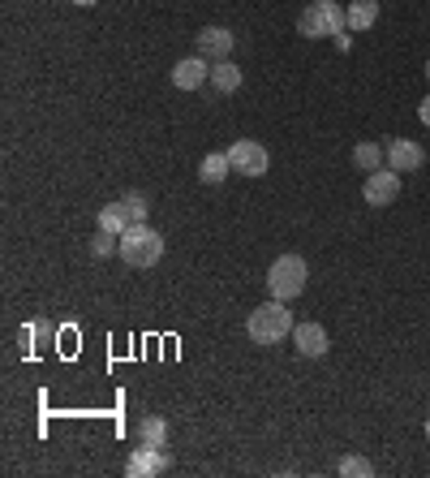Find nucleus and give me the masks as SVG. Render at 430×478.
<instances>
[{
    "instance_id": "obj_1",
    "label": "nucleus",
    "mask_w": 430,
    "mask_h": 478,
    "mask_svg": "<svg viewBox=\"0 0 430 478\" xmlns=\"http://www.w3.org/2000/svg\"><path fill=\"white\" fill-rule=\"evenodd\" d=\"M246 332L255 345H275V340H284L293 332V315H289V306L280 298L263 302L258 311H250V323H246Z\"/></svg>"
},
{
    "instance_id": "obj_2",
    "label": "nucleus",
    "mask_w": 430,
    "mask_h": 478,
    "mask_svg": "<svg viewBox=\"0 0 430 478\" xmlns=\"http://www.w3.org/2000/svg\"><path fill=\"white\" fill-rule=\"evenodd\" d=\"M349 26V9H340L336 0H314L310 9L297 18V35L301 40H327V35H340Z\"/></svg>"
},
{
    "instance_id": "obj_3",
    "label": "nucleus",
    "mask_w": 430,
    "mask_h": 478,
    "mask_svg": "<svg viewBox=\"0 0 430 478\" xmlns=\"http://www.w3.org/2000/svg\"><path fill=\"white\" fill-rule=\"evenodd\" d=\"M121 259L130 267H156L164 259V238H159L151 224H134L130 233H121Z\"/></svg>"
},
{
    "instance_id": "obj_4",
    "label": "nucleus",
    "mask_w": 430,
    "mask_h": 478,
    "mask_svg": "<svg viewBox=\"0 0 430 478\" xmlns=\"http://www.w3.org/2000/svg\"><path fill=\"white\" fill-rule=\"evenodd\" d=\"M306 280H310V267H306L301 255H280V259L272 263V272H267V293L280 302H289L306 289Z\"/></svg>"
},
{
    "instance_id": "obj_5",
    "label": "nucleus",
    "mask_w": 430,
    "mask_h": 478,
    "mask_svg": "<svg viewBox=\"0 0 430 478\" xmlns=\"http://www.w3.org/2000/svg\"><path fill=\"white\" fill-rule=\"evenodd\" d=\"M228 159H233V173L241 177H263L267 168H272V156H267V147L255 139H241L228 147Z\"/></svg>"
},
{
    "instance_id": "obj_6",
    "label": "nucleus",
    "mask_w": 430,
    "mask_h": 478,
    "mask_svg": "<svg viewBox=\"0 0 430 478\" xmlns=\"http://www.w3.org/2000/svg\"><path fill=\"white\" fill-rule=\"evenodd\" d=\"M396 194H400V173H396V168H374V173H366L362 199L371 203V207H391Z\"/></svg>"
},
{
    "instance_id": "obj_7",
    "label": "nucleus",
    "mask_w": 430,
    "mask_h": 478,
    "mask_svg": "<svg viewBox=\"0 0 430 478\" xmlns=\"http://www.w3.org/2000/svg\"><path fill=\"white\" fill-rule=\"evenodd\" d=\"M168 470V453L164 448H151V444H142V448H134L130 453V461H125V474L130 478H156Z\"/></svg>"
},
{
    "instance_id": "obj_8",
    "label": "nucleus",
    "mask_w": 430,
    "mask_h": 478,
    "mask_svg": "<svg viewBox=\"0 0 430 478\" xmlns=\"http://www.w3.org/2000/svg\"><path fill=\"white\" fill-rule=\"evenodd\" d=\"M422 164H426V151H422L417 142H409V139L388 142V168H396V173H417Z\"/></svg>"
},
{
    "instance_id": "obj_9",
    "label": "nucleus",
    "mask_w": 430,
    "mask_h": 478,
    "mask_svg": "<svg viewBox=\"0 0 430 478\" xmlns=\"http://www.w3.org/2000/svg\"><path fill=\"white\" fill-rule=\"evenodd\" d=\"M202 82H211V65H207V57H185L173 65V86H181V91H198Z\"/></svg>"
},
{
    "instance_id": "obj_10",
    "label": "nucleus",
    "mask_w": 430,
    "mask_h": 478,
    "mask_svg": "<svg viewBox=\"0 0 430 478\" xmlns=\"http://www.w3.org/2000/svg\"><path fill=\"white\" fill-rule=\"evenodd\" d=\"M293 345L301 358H323L332 340H327V328H323V323H301V328H293Z\"/></svg>"
},
{
    "instance_id": "obj_11",
    "label": "nucleus",
    "mask_w": 430,
    "mask_h": 478,
    "mask_svg": "<svg viewBox=\"0 0 430 478\" xmlns=\"http://www.w3.org/2000/svg\"><path fill=\"white\" fill-rule=\"evenodd\" d=\"M228 52H233V31L228 26H202L198 31V57L224 60Z\"/></svg>"
},
{
    "instance_id": "obj_12",
    "label": "nucleus",
    "mask_w": 430,
    "mask_h": 478,
    "mask_svg": "<svg viewBox=\"0 0 430 478\" xmlns=\"http://www.w3.org/2000/svg\"><path fill=\"white\" fill-rule=\"evenodd\" d=\"M99 229H108V233H130L134 229V212H130V203L121 199V203H108L103 212H99Z\"/></svg>"
},
{
    "instance_id": "obj_13",
    "label": "nucleus",
    "mask_w": 430,
    "mask_h": 478,
    "mask_svg": "<svg viewBox=\"0 0 430 478\" xmlns=\"http://www.w3.org/2000/svg\"><path fill=\"white\" fill-rule=\"evenodd\" d=\"M211 86L219 95H233L237 86H241V69H237L233 60H215L211 65Z\"/></svg>"
},
{
    "instance_id": "obj_14",
    "label": "nucleus",
    "mask_w": 430,
    "mask_h": 478,
    "mask_svg": "<svg viewBox=\"0 0 430 478\" xmlns=\"http://www.w3.org/2000/svg\"><path fill=\"white\" fill-rule=\"evenodd\" d=\"M228 173H233V159H228V151H211V156L202 159V168H198V177L207 181V185H219Z\"/></svg>"
},
{
    "instance_id": "obj_15",
    "label": "nucleus",
    "mask_w": 430,
    "mask_h": 478,
    "mask_svg": "<svg viewBox=\"0 0 430 478\" xmlns=\"http://www.w3.org/2000/svg\"><path fill=\"white\" fill-rule=\"evenodd\" d=\"M379 22V0H353L349 5V26L353 31H371Z\"/></svg>"
},
{
    "instance_id": "obj_16",
    "label": "nucleus",
    "mask_w": 430,
    "mask_h": 478,
    "mask_svg": "<svg viewBox=\"0 0 430 478\" xmlns=\"http://www.w3.org/2000/svg\"><path fill=\"white\" fill-rule=\"evenodd\" d=\"M383 156H388V151H383L379 142H357V147H353V164H357L362 173H374V168H383Z\"/></svg>"
},
{
    "instance_id": "obj_17",
    "label": "nucleus",
    "mask_w": 430,
    "mask_h": 478,
    "mask_svg": "<svg viewBox=\"0 0 430 478\" xmlns=\"http://www.w3.org/2000/svg\"><path fill=\"white\" fill-rule=\"evenodd\" d=\"M138 439L151 444V448H164V444H168V422L164 419H142L138 422Z\"/></svg>"
},
{
    "instance_id": "obj_18",
    "label": "nucleus",
    "mask_w": 430,
    "mask_h": 478,
    "mask_svg": "<svg viewBox=\"0 0 430 478\" xmlns=\"http://www.w3.org/2000/svg\"><path fill=\"white\" fill-rule=\"evenodd\" d=\"M91 250H95V259H108L112 250H121V238L117 233H108V229H99V238L91 241Z\"/></svg>"
},
{
    "instance_id": "obj_19",
    "label": "nucleus",
    "mask_w": 430,
    "mask_h": 478,
    "mask_svg": "<svg viewBox=\"0 0 430 478\" xmlns=\"http://www.w3.org/2000/svg\"><path fill=\"white\" fill-rule=\"evenodd\" d=\"M371 470H374V465L366 457H345V461H340V474H345V478H371Z\"/></svg>"
},
{
    "instance_id": "obj_20",
    "label": "nucleus",
    "mask_w": 430,
    "mask_h": 478,
    "mask_svg": "<svg viewBox=\"0 0 430 478\" xmlns=\"http://www.w3.org/2000/svg\"><path fill=\"white\" fill-rule=\"evenodd\" d=\"M130 212H134V224H147V212H151V207H147V199H142V194H130Z\"/></svg>"
},
{
    "instance_id": "obj_21",
    "label": "nucleus",
    "mask_w": 430,
    "mask_h": 478,
    "mask_svg": "<svg viewBox=\"0 0 430 478\" xmlns=\"http://www.w3.org/2000/svg\"><path fill=\"white\" fill-rule=\"evenodd\" d=\"M417 117H422V125H430V95L422 100V108H417Z\"/></svg>"
},
{
    "instance_id": "obj_22",
    "label": "nucleus",
    "mask_w": 430,
    "mask_h": 478,
    "mask_svg": "<svg viewBox=\"0 0 430 478\" xmlns=\"http://www.w3.org/2000/svg\"><path fill=\"white\" fill-rule=\"evenodd\" d=\"M74 5H95V0H74Z\"/></svg>"
},
{
    "instance_id": "obj_23",
    "label": "nucleus",
    "mask_w": 430,
    "mask_h": 478,
    "mask_svg": "<svg viewBox=\"0 0 430 478\" xmlns=\"http://www.w3.org/2000/svg\"><path fill=\"white\" fill-rule=\"evenodd\" d=\"M426 439H430V419H426Z\"/></svg>"
},
{
    "instance_id": "obj_24",
    "label": "nucleus",
    "mask_w": 430,
    "mask_h": 478,
    "mask_svg": "<svg viewBox=\"0 0 430 478\" xmlns=\"http://www.w3.org/2000/svg\"><path fill=\"white\" fill-rule=\"evenodd\" d=\"M426 78H430V60H426Z\"/></svg>"
}]
</instances>
